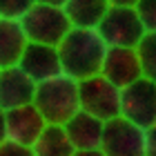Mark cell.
<instances>
[{
    "instance_id": "1",
    "label": "cell",
    "mask_w": 156,
    "mask_h": 156,
    "mask_svg": "<svg viewBox=\"0 0 156 156\" xmlns=\"http://www.w3.org/2000/svg\"><path fill=\"white\" fill-rule=\"evenodd\" d=\"M56 49H58L62 74L80 83L85 78L101 74L107 45L103 42V38L98 36L96 29L72 27Z\"/></svg>"
},
{
    "instance_id": "2",
    "label": "cell",
    "mask_w": 156,
    "mask_h": 156,
    "mask_svg": "<svg viewBox=\"0 0 156 156\" xmlns=\"http://www.w3.org/2000/svg\"><path fill=\"white\" fill-rule=\"evenodd\" d=\"M34 107L40 112L47 125H65L76 112H80L78 105V80L65 74H58L49 80L36 85L34 91Z\"/></svg>"
},
{
    "instance_id": "3",
    "label": "cell",
    "mask_w": 156,
    "mask_h": 156,
    "mask_svg": "<svg viewBox=\"0 0 156 156\" xmlns=\"http://www.w3.org/2000/svg\"><path fill=\"white\" fill-rule=\"evenodd\" d=\"M18 23L23 27V34H25L27 42L51 45V47H58V42L72 29L65 11H62V7L40 5V2L34 5Z\"/></svg>"
},
{
    "instance_id": "4",
    "label": "cell",
    "mask_w": 156,
    "mask_h": 156,
    "mask_svg": "<svg viewBox=\"0 0 156 156\" xmlns=\"http://www.w3.org/2000/svg\"><path fill=\"white\" fill-rule=\"evenodd\" d=\"M78 105L80 112L98 120H112L120 109V89L98 74L78 83Z\"/></svg>"
},
{
    "instance_id": "5",
    "label": "cell",
    "mask_w": 156,
    "mask_h": 156,
    "mask_svg": "<svg viewBox=\"0 0 156 156\" xmlns=\"http://www.w3.org/2000/svg\"><path fill=\"white\" fill-rule=\"evenodd\" d=\"M98 36L107 47H136L145 29L134 11V7H109L96 27Z\"/></svg>"
},
{
    "instance_id": "6",
    "label": "cell",
    "mask_w": 156,
    "mask_h": 156,
    "mask_svg": "<svg viewBox=\"0 0 156 156\" xmlns=\"http://www.w3.org/2000/svg\"><path fill=\"white\" fill-rule=\"evenodd\" d=\"M118 116L138 125L140 129H150L152 125H156V85L152 80L138 78L123 87Z\"/></svg>"
},
{
    "instance_id": "7",
    "label": "cell",
    "mask_w": 156,
    "mask_h": 156,
    "mask_svg": "<svg viewBox=\"0 0 156 156\" xmlns=\"http://www.w3.org/2000/svg\"><path fill=\"white\" fill-rule=\"evenodd\" d=\"M101 152L105 156H145V129L123 116L105 120Z\"/></svg>"
},
{
    "instance_id": "8",
    "label": "cell",
    "mask_w": 156,
    "mask_h": 156,
    "mask_svg": "<svg viewBox=\"0 0 156 156\" xmlns=\"http://www.w3.org/2000/svg\"><path fill=\"white\" fill-rule=\"evenodd\" d=\"M16 67L23 74L29 76L36 85L62 74L58 49L51 47V45H38V42H27Z\"/></svg>"
},
{
    "instance_id": "9",
    "label": "cell",
    "mask_w": 156,
    "mask_h": 156,
    "mask_svg": "<svg viewBox=\"0 0 156 156\" xmlns=\"http://www.w3.org/2000/svg\"><path fill=\"white\" fill-rule=\"evenodd\" d=\"M45 127H47L45 118L40 116V112L34 105H25V107L5 112V134L9 143L31 147Z\"/></svg>"
},
{
    "instance_id": "10",
    "label": "cell",
    "mask_w": 156,
    "mask_h": 156,
    "mask_svg": "<svg viewBox=\"0 0 156 156\" xmlns=\"http://www.w3.org/2000/svg\"><path fill=\"white\" fill-rule=\"evenodd\" d=\"M101 76L112 85H116L118 89L132 85L138 80L140 76V62L136 56V49L132 47H107L101 67Z\"/></svg>"
},
{
    "instance_id": "11",
    "label": "cell",
    "mask_w": 156,
    "mask_h": 156,
    "mask_svg": "<svg viewBox=\"0 0 156 156\" xmlns=\"http://www.w3.org/2000/svg\"><path fill=\"white\" fill-rule=\"evenodd\" d=\"M36 83L18 67L0 69V109L11 112L34 103Z\"/></svg>"
},
{
    "instance_id": "12",
    "label": "cell",
    "mask_w": 156,
    "mask_h": 156,
    "mask_svg": "<svg viewBox=\"0 0 156 156\" xmlns=\"http://www.w3.org/2000/svg\"><path fill=\"white\" fill-rule=\"evenodd\" d=\"M103 120L85 114V112H76V114L62 125L69 143L76 152L80 150H101V138H103Z\"/></svg>"
},
{
    "instance_id": "13",
    "label": "cell",
    "mask_w": 156,
    "mask_h": 156,
    "mask_svg": "<svg viewBox=\"0 0 156 156\" xmlns=\"http://www.w3.org/2000/svg\"><path fill=\"white\" fill-rule=\"evenodd\" d=\"M107 9H109L107 0H67L62 5V11H65L69 25L80 27V29H96Z\"/></svg>"
},
{
    "instance_id": "14",
    "label": "cell",
    "mask_w": 156,
    "mask_h": 156,
    "mask_svg": "<svg viewBox=\"0 0 156 156\" xmlns=\"http://www.w3.org/2000/svg\"><path fill=\"white\" fill-rule=\"evenodd\" d=\"M25 45L27 38L18 20L0 18V69L16 67L20 56H23Z\"/></svg>"
},
{
    "instance_id": "15",
    "label": "cell",
    "mask_w": 156,
    "mask_h": 156,
    "mask_svg": "<svg viewBox=\"0 0 156 156\" xmlns=\"http://www.w3.org/2000/svg\"><path fill=\"white\" fill-rule=\"evenodd\" d=\"M31 152L34 156H74L76 150L60 125H47L31 145Z\"/></svg>"
},
{
    "instance_id": "16",
    "label": "cell",
    "mask_w": 156,
    "mask_h": 156,
    "mask_svg": "<svg viewBox=\"0 0 156 156\" xmlns=\"http://www.w3.org/2000/svg\"><path fill=\"white\" fill-rule=\"evenodd\" d=\"M134 49L140 62V76L156 85V34H145Z\"/></svg>"
},
{
    "instance_id": "17",
    "label": "cell",
    "mask_w": 156,
    "mask_h": 156,
    "mask_svg": "<svg viewBox=\"0 0 156 156\" xmlns=\"http://www.w3.org/2000/svg\"><path fill=\"white\" fill-rule=\"evenodd\" d=\"M134 11H136L145 34H156V0H136Z\"/></svg>"
},
{
    "instance_id": "18",
    "label": "cell",
    "mask_w": 156,
    "mask_h": 156,
    "mask_svg": "<svg viewBox=\"0 0 156 156\" xmlns=\"http://www.w3.org/2000/svg\"><path fill=\"white\" fill-rule=\"evenodd\" d=\"M34 5L36 0H0V18L20 20Z\"/></svg>"
},
{
    "instance_id": "19",
    "label": "cell",
    "mask_w": 156,
    "mask_h": 156,
    "mask_svg": "<svg viewBox=\"0 0 156 156\" xmlns=\"http://www.w3.org/2000/svg\"><path fill=\"white\" fill-rule=\"evenodd\" d=\"M0 156H34V152H31V147H23V145L5 140L0 145Z\"/></svg>"
},
{
    "instance_id": "20",
    "label": "cell",
    "mask_w": 156,
    "mask_h": 156,
    "mask_svg": "<svg viewBox=\"0 0 156 156\" xmlns=\"http://www.w3.org/2000/svg\"><path fill=\"white\" fill-rule=\"evenodd\" d=\"M145 156H156V125L145 129Z\"/></svg>"
},
{
    "instance_id": "21",
    "label": "cell",
    "mask_w": 156,
    "mask_h": 156,
    "mask_svg": "<svg viewBox=\"0 0 156 156\" xmlns=\"http://www.w3.org/2000/svg\"><path fill=\"white\" fill-rule=\"evenodd\" d=\"M109 7H134L136 0H107Z\"/></svg>"
},
{
    "instance_id": "22",
    "label": "cell",
    "mask_w": 156,
    "mask_h": 156,
    "mask_svg": "<svg viewBox=\"0 0 156 156\" xmlns=\"http://www.w3.org/2000/svg\"><path fill=\"white\" fill-rule=\"evenodd\" d=\"M74 156H105L101 150H80V152H74Z\"/></svg>"
},
{
    "instance_id": "23",
    "label": "cell",
    "mask_w": 156,
    "mask_h": 156,
    "mask_svg": "<svg viewBox=\"0 0 156 156\" xmlns=\"http://www.w3.org/2000/svg\"><path fill=\"white\" fill-rule=\"evenodd\" d=\"M7 140V134H5V112L0 109V145Z\"/></svg>"
},
{
    "instance_id": "24",
    "label": "cell",
    "mask_w": 156,
    "mask_h": 156,
    "mask_svg": "<svg viewBox=\"0 0 156 156\" xmlns=\"http://www.w3.org/2000/svg\"><path fill=\"white\" fill-rule=\"evenodd\" d=\"M36 2H40V5H51V7H62L67 0H36Z\"/></svg>"
}]
</instances>
